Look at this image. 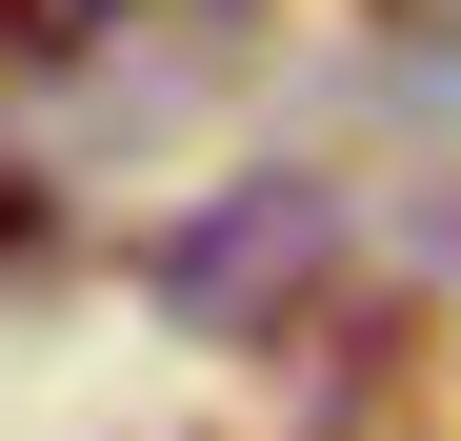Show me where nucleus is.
<instances>
[{
  "label": "nucleus",
  "mask_w": 461,
  "mask_h": 441,
  "mask_svg": "<svg viewBox=\"0 0 461 441\" xmlns=\"http://www.w3.org/2000/svg\"><path fill=\"white\" fill-rule=\"evenodd\" d=\"M321 241H341L321 181H261V201H221V220H181V241H161V302L221 321V341H261V321H281V281L321 261Z\"/></svg>",
  "instance_id": "obj_1"
},
{
  "label": "nucleus",
  "mask_w": 461,
  "mask_h": 441,
  "mask_svg": "<svg viewBox=\"0 0 461 441\" xmlns=\"http://www.w3.org/2000/svg\"><path fill=\"white\" fill-rule=\"evenodd\" d=\"M121 21H241V0H21V40H121Z\"/></svg>",
  "instance_id": "obj_2"
}]
</instances>
